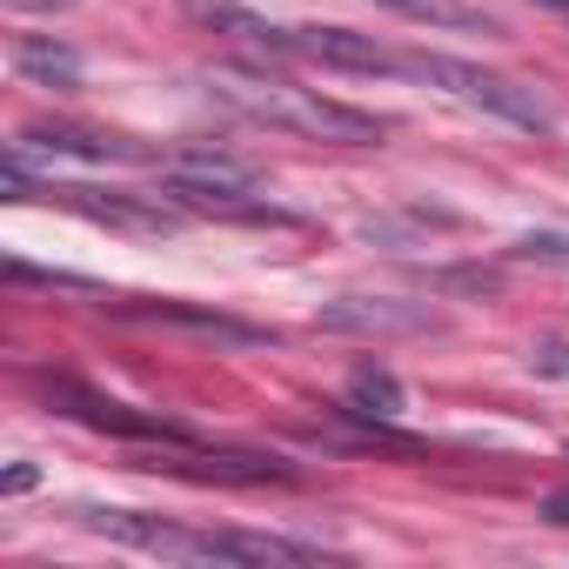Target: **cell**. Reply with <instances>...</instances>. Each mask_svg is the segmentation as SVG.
<instances>
[{
  "instance_id": "cell-1",
  "label": "cell",
  "mask_w": 569,
  "mask_h": 569,
  "mask_svg": "<svg viewBox=\"0 0 569 569\" xmlns=\"http://www.w3.org/2000/svg\"><path fill=\"white\" fill-rule=\"evenodd\" d=\"M208 88H214L234 114H248L254 128L296 134V141L376 148V141L389 134V121H376V114H362V108H349V101H329V94H316V88L281 81V74H268L261 61H248V68H214V74H208Z\"/></svg>"
},
{
  "instance_id": "cell-2",
  "label": "cell",
  "mask_w": 569,
  "mask_h": 569,
  "mask_svg": "<svg viewBox=\"0 0 569 569\" xmlns=\"http://www.w3.org/2000/svg\"><path fill=\"white\" fill-rule=\"evenodd\" d=\"M81 522L101 529L108 542L148 549L161 562H322V542L261 536V529H194V522H168V516H141V509H81Z\"/></svg>"
},
{
  "instance_id": "cell-3",
  "label": "cell",
  "mask_w": 569,
  "mask_h": 569,
  "mask_svg": "<svg viewBox=\"0 0 569 569\" xmlns=\"http://www.w3.org/2000/svg\"><path fill=\"white\" fill-rule=\"evenodd\" d=\"M402 81L436 88V94H449V101H462V108H476V114H489V121H509V128H522V134H549V128H556V114L542 108L536 88H522V81H509V74H496V68H482V61L402 48Z\"/></svg>"
},
{
  "instance_id": "cell-4",
  "label": "cell",
  "mask_w": 569,
  "mask_h": 569,
  "mask_svg": "<svg viewBox=\"0 0 569 569\" xmlns=\"http://www.w3.org/2000/svg\"><path fill=\"white\" fill-rule=\"evenodd\" d=\"M188 21L234 41L248 61H296V28H274L254 8H234V0H188Z\"/></svg>"
},
{
  "instance_id": "cell-5",
  "label": "cell",
  "mask_w": 569,
  "mask_h": 569,
  "mask_svg": "<svg viewBox=\"0 0 569 569\" xmlns=\"http://www.w3.org/2000/svg\"><path fill=\"white\" fill-rule=\"evenodd\" d=\"M322 329L336 336H429L442 329V316L429 302H389V296H342L322 309Z\"/></svg>"
},
{
  "instance_id": "cell-6",
  "label": "cell",
  "mask_w": 569,
  "mask_h": 569,
  "mask_svg": "<svg viewBox=\"0 0 569 569\" xmlns=\"http://www.w3.org/2000/svg\"><path fill=\"white\" fill-rule=\"evenodd\" d=\"M296 61L336 74H402V48H382L376 34H349V28H296Z\"/></svg>"
},
{
  "instance_id": "cell-7",
  "label": "cell",
  "mask_w": 569,
  "mask_h": 569,
  "mask_svg": "<svg viewBox=\"0 0 569 569\" xmlns=\"http://www.w3.org/2000/svg\"><path fill=\"white\" fill-rule=\"evenodd\" d=\"M34 194H48V201H61V208H74V214H88V221H108V228H128V234H161V228H174V214L161 208V194H101V188H34Z\"/></svg>"
},
{
  "instance_id": "cell-8",
  "label": "cell",
  "mask_w": 569,
  "mask_h": 569,
  "mask_svg": "<svg viewBox=\"0 0 569 569\" xmlns=\"http://www.w3.org/2000/svg\"><path fill=\"white\" fill-rule=\"evenodd\" d=\"M48 402H54L61 416H74V422H88V429H114V436H161V442H188L181 429H168V422H154V416H134V409H121V402H108V396H94V389H81V382H68V376H54V382H48Z\"/></svg>"
},
{
  "instance_id": "cell-9",
  "label": "cell",
  "mask_w": 569,
  "mask_h": 569,
  "mask_svg": "<svg viewBox=\"0 0 569 569\" xmlns=\"http://www.w3.org/2000/svg\"><path fill=\"white\" fill-rule=\"evenodd\" d=\"M21 148H41V154H74V161H154L148 148L121 141V134H101V128H21Z\"/></svg>"
},
{
  "instance_id": "cell-10",
  "label": "cell",
  "mask_w": 569,
  "mask_h": 569,
  "mask_svg": "<svg viewBox=\"0 0 569 569\" xmlns=\"http://www.w3.org/2000/svg\"><path fill=\"white\" fill-rule=\"evenodd\" d=\"M128 322H154V329H194V336H214V342H254L248 322L234 316H214V309H188V302H114Z\"/></svg>"
},
{
  "instance_id": "cell-11",
  "label": "cell",
  "mask_w": 569,
  "mask_h": 569,
  "mask_svg": "<svg viewBox=\"0 0 569 569\" xmlns=\"http://www.w3.org/2000/svg\"><path fill=\"white\" fill-rule=\"evenodd\" d=\"M342 409L362 416V422H396V416L409 409V396H402L396 369H382V362H356V369H349V389H342Z\"/></svg>"
},
{
  "instance_id": "cell-12",
  "label": "cell",
  "mask_w": 569,
  "mask_h": 569,
  "mask_svg": "<svg viewBox=\"0 0 569 569\" xmlns=\"http://www.w3.org/2000/svg\"><path fill=\"white\" fill-rule=\"evenodd\" d=\"M14 68L34 81V88H54V94H74L81 88V54L61 48V41H14Z\"/></svg>"
},
{
  "instance_id": "cell-13",
  "label": "cell",
  "mask_w": 569,
  "mask_h": 569,
  "mask_svg": "<svg viewBox=\"0 0 569 569\" xmlns=\"http://www.w3.org/2000/svg\"><path fill=\"white\" fill-rule=\"evenodd\" d=\"M382 8L422 21V28H456V34H502V21L482 8V0H382Z\"/></svg>"
},
{
  "instance_id": "cell-14",
  "label": "cell",
  "mask_w": 569,
  "mask_h": 569,
  "mask_svg": "<svg viewBox=\"0 0 569 569\" xmlns=\"http://www.w3.org/2000/svg\"><path fill=\"white\" fill-rule=\"evenodd\" d=\"M516 254L542 261V268H569V234H529V241H516Z\"/></svg>"
},
{
  "instance_id": "cell-15",
  "label": "cell",
  "mask_w": 569,
  "mask_h": 569,
  "mask_svg": "<svg viewBox=\"0 0 569 569\" xmlns=\"http://www.w3.org/2000/svg\"><path fill=\"white\" fill-rule=\"evenodd\" d=\"M536 369L542 376H569V349H536Z\"/></svg>"
},
{
  "instance_id": "cell-16",
  "label": "cell",
  "mask_w": 569,
  "mask_h": 569,
  "mask_svg": "<svg viewBox=\"0 0 569 569\" xmlns=\"http://www.w3.org/2000/svg\"><path fill=\"white\" fill-rule=\"evenodd\" d=\"M21 489H34V469L21 462V469H8V496H21Z\"/></svg>"
},
{
  "instance_id": "cell-17",
  "label": "cell",
  "mask_w": 569,
  "mask_h": 569,
  "mask_svg": "<svg viewBox=\"0 0 569 569\" xmlns=\"http://www.w3.org/2000/svg\"><path fill=\"white\" fill-rule=\"evenodd\" d=\"M8 8H14V14H28V8H48V14H54V8H74V0H8Z\"/></svg>"
},
{
  "instance_id": "cell-18",
  "label": "cell",
  "mask_w": 569,
  "mask_h": 569,
  "mask_svg": "<svg viewBox=\"0 0 569 569\" xmlns=\"http://www.w3.org/2000/svg\"><path fill=\"white\" fill-rule=\"evenodd\" d=\"M549 522H569V496H549Z\"/></svg>"
},
{
  "instance_id": "cell-19",
  "label": "cell",
  "mask_w": 569,
  "mask_h": 569,
  "mask_svg": "<svg viewBox=\"0 0 569 569\" xmlns=\"http://www.w3.org/2000/svg\"><path fill=\"white\" fill-rule=\"evenodd\" d=\"M542 8H556V14H569V0H542Z\"/></svg>"
}]
</instances>
